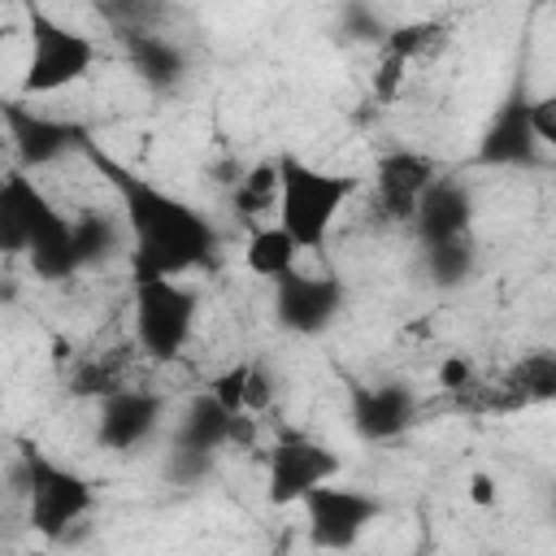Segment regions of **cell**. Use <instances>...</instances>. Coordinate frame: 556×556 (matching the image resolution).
Segmentation results:
<instances>
[{"label": "cell", "mask_w": 556, "mask_h": 556, "mask_svg": "<svg viewBox=\"0 0 556 556\" xmlns=\"http://www.w3.org/2000/svg\"><path fill=\"white\" fill-rule=\"evenodd\" d=\"M469 500H473L478 508H491V504L500 500L495 478H491V473H473V478H469Z\"/></svg>", "instance_id": "28"}, {"label": "cell", "mask_w": 556, "mask_h": 556, "mask_svg": "<svg viewBox=\"0 0 556 556\" xmlns=\"http://www.w3.org/2000/svg\"><path fill=\"white\" fill-rule=\"evenodd\" d=\"M469 382H473V369H469V361L452 356V361H443V365H439V387H447V391H460V387H469Z\"/></svg>", "instance_id": "27"}, {"label": "cell", "mask_w": 556, "mask_h": 556, "mask_svg": "<svg viewBox=\"0 0 556 556\" xmlns=\"http://www.w3.org/2000/svg\"><path fill=\"white\" fill-rule=\"evenodd\" d=\"M300 252L304 248L295 243V235L274 217L265 226H252V235L243 243V269L256 274V278H265V282H278L291 269H300Z\"/></svg>", "instance_id": "16"}, {"label": "cell", "mask_w": 556, "mask_h": 556, "mask_svg": "<svg viewBox=\"0 0 556 556\" xmlns=\"http://www.w3.org/2000/svg\"><path fill=\"white\" fill-rule=\"evenodd\" d=\"M0 248L9 256H26L30 274L43 282H61L83 269L74 217L52 208V200L22 169H9L0 182Z\"/></svg>", "instance_id": "2"}, {"label": "cell", "mask_w": 556, "mask_h": 556, "mask_svg": "<svg viewBox=\"0 0 556 556\" xmlns=\"http://www.w3.org/2000/svg\"><path fill=\"white\" fill-rule=\"evenodd\" d=\"M200 295L178 278H135V343L148 361H174L195 330Z\"/></svg>", "instance_id": "5"}, {"label": "cell", "mask_w": 556, "mask_h": 556, "mask_svg": "<svg viewBox=\"0 0 556 556\" xmlns=\"http://www.w3.org/2000/svg\"><path fill=\"white\" fill-rule=\"evenodd\" d=\"M165 400L143 391V387H117L109 395H100V417H96V439L109 452H135L161 421Z\"/></svg>", "instance_id": "10"}, {"label": "cell", "mask_w": 556, "mask_h": 556, "mask_svg": "<svg viewBox=\"0 0 556 556\" xmlns=\"http://www.w3.org/2000/svg\"><path fill=\"white\" fill-rule=\"evenodd\" d=\"M300 508L308 517V539L317 547H352L382 517V500L378 495H369L361 486H339L334 478L313 486L300 500Z\"/></svg>", "instance_id": "8"}, {"label": "cell", "mask_w": 556, "mask_h": 556, "mask_svg": "<svg viewBox=\"0 0 556 556\" xmlns=\"http://www.w3.org/2000/svg\"><path fill=\"white\" fill-rule=\"evenodd\" d=\"M4 126H9V139H13L17 161L30 165V169H35V165H52V161H61L65 152L91 143L74 122H56V117L30 113V109H22V104H9V109H4Z\"/></svg>", "instance_id": "12"}, {"label": "cell", "mask_w": 556, "mask_h": 556, "mask_svg": "<svg viewBox=\"0 0 556 556\" xmlns=\"http://www.w3.org/2000/svg\"><path fill=\"white\" fill-rule=\"evenodd\" d=\"M248 369H252V361H235L230 369L213 374L208 395H213L226 413H248V408H243V395H248Z\"/></svg>", "instance_id": "23"}, {"label": "cell", "mask_w": 556, "mask_h": 556, "mask_svg": "<svg viewBox=\"0 0 556 556\" xmlns=\"http://www.w3.org/2000/svg\"><path fill=\"white\" fill-rule=\"evenodd\" d=\"M439 39H443V22H404V26H391V30H387L382 52H395V56H404V61H417V56L430 52Z\"/></svg>", "instance_id": "22"}, {"label": "cell", "mask_w": 556, "mask_h": 556, "mask_svg": "<svg viewBox=\"0 0 556 556\" xmlns=\"http://www.w3.org/2000/svg\"><path fill=\"white\" fill-rule=\"evenodd\" d=\"M278 191H282V169H278V156H269V161H256L248 174H239L230 204L239 217L252 222L261 213H278Z\"/></svg>", "instance_id": "19"}, {"label": "cell", "mask_w": 556, "mask_h": 556, "mask_svg": "<svg viewBox=\"0 0 556 556\" xmlns=\"http://www.w3.org/2000/svg\"><path fill=\"white\" fill-rule=\"evenodd\" d=\"M530 126H534V139L556 152V91L530 100Z\"/></svg>", "instance_id": "25"}, {"label": "cell", "mask_w": 556, "mask_h": 556, "mask_svg": "<svg viewBox=\"0 0 556 556\" xmlns=\"http://www.w3.org/2000/svg\"><path fill=\"white\" fill-rule=\"evenodd\" d=\"M426 265L434 282H465L473 269V248L469 235L465 239H447V243H426Z\"/></svg>", "instance_id": "21"}, {"label": "cell", "mask_w": 556, "mask_h": 556, "mask_svg": "<svg viewBox=\"0 0 556 556\" xmlns=\"http://www.w3.org/2000/svg\"><path fill=\"white\" fill-rule=\"evenodd\" d=\"M417 421V395L400 382L352 387V430L369 443H387Z\"/></svg>", "instance_id": "14"}, {"label": "cell", "mask_w": 556, "mask_h": 556, "mask_svg": "<svg viewBox=\"0 0 556 556\" xmlns=\"http://www.w3.org/2000/svg\"><path fill=\"white\" fill-rule=\"evenodd\" d=\"M26 521L35 526V534L43 539H61L70 534V526H78L91 508H96V491L83 473L61 469L43 456H26Z\"/></svg>", "instance_id": "6"}, {"label": "cell", "mask_w": 556, "mask_h": 556, "mask_svg": "<svg viewBox=\"0 0 556 556\" xmlns=\"http://www.w3.org/2000/svg\"><path fill=\"white\" fill-rule=\"evenodd\" d=\"M83 152L91 156V165L122 195V222H126V235H130L135 278H182V274L208 265V256L217 248V230L200 208H191L187 200L143 182L139 174L117 165L96 143H87Z\"/></svg>", "instance_id": "1"}, {"label": "cell", "mask_w": 556, "mask_h": 556, "mask_svg": "<svg viewBox=\"0 0 556 556\" xmlns=\"http://www.w3.org/2000/svg\"><path fill=\"white\" fill-rule=\"evenodd\" d=\"M278 169H282V191H278V222L295 235V243L304 252H317L339 213L352 204V195L361 191V174H339V169H321L300 161L295 152H278Z\"/></svg>", "instance_id": "3"}, {"label": "cell", "mask_w": 556, "mask_h": 556, "mask_svg": "<svg viewBox=\"0 0 556 556\" xmlns=\"http://www.w3.org/2000/svg\"><path fill=\"white\" fill-rule=\"evenodd\" d=\"M230 426H235V413H226L208 391L187 408L182 417V430H178V443L187 456H208L217 452L222 443H230Z\"/></svg>", "instance_id": "18"}, {"label": "cell", "mask_w": 556, "mask_h": 556, "mask_svg": "<svg viewBox=\"0 0 556 556\" xmlns=\"http://www.w3.org/2000/svg\"><path fill=\"white\" fill-rule=\"evenodd\" d=\"M117 239H122V230H117L113 217H104V213L74 217V243H78V261L83 265H96L100 256H109L117 248Z\"/></svg>", "instance_id": "20"}, {"label": "cell", "mask_w": 556, "mask_h": 556, "mask_svg": "<svg viewBox=\"0 0 556 556\" xmlns=\"http://www.w3.org/2000/svg\"><path fill=\"white\" fill-rule=\"evenodd\" d=\"M339 469L343 465L326 443L304 439V434H282L265 456V500L274 508H291L313 486L339 478Z\"/></svg>", "instance_id": "7"}, {"label": "cell", "mask_w": 556, "mask_h": 556, "mask_svg": "<svg viewBox=\"0 0 556 556\" xmlns=\"http://www.w3.org/2000/svg\"><path fill=\"white\" fill-rule=\"evenodd\" d=\"M126 52H130L139 78H143L148 87H156V91L178 87L182 74H187V56H182V48H178L174 39H161V35L143 30V26H130V30H126Z\"/></svg>", "instance_id": "17"}, {"label": "cell", "mask_w": 556, "mask_h": 556, "mask_svg": "<svg viewBox=\"0 0 556 556\" xmlns=\"http://www.w3.org/2000/svg\"><path fill=\"white\" fill-rule=\"evenodd\" d=\"M469 222H473V195L460 178L452 174H439L421 200H417V213H413V235L426 243H447V239H465L469 235Z\"/></svg>", "instance_id": "13"}, {"label": "cell", "mask_w": 556, "mask_h": 556, "mask_svg": "<svg viewBox=\"0 0 556 556\" xmlns=\"http://www.w3.org/2000/svg\"><path fill=\"white\" fill-rule=\"evenodd\" d=\"M26 30H30V52H26V74H22V96L26 100H39V96H56L74 83H83L91 70H96V43L56 22L52 13L43 9H30L26 13Z\"/></svg>", "instance_id": "4"}, {"label": "cell", "mask_w": 556, "mask_h": 556, "mask_svg": "<svg viewBox=\"0 0 556 556\" xmlns=\"http://www.w3.org/2000/svg\"><path fill=\"white\" fill-rule=\"evenodd\" d=\"M343 308V287L330 274L291 269L274 282V317L291 334H321Z\"/></svg>", "instance_id": "9"}, {"label": "cell", "mask_w": 556, "mask_h": 556, "mask_svg": "<svg viewBox=\"0 0 556 556\" xmlns=\"http://www.w3.org/2000/svg\"><path fill=\"white\" fill-rule=\"evenodd\" d=\"M439 178V165L426 152L413 148H395L374 165V191H378V213L387 222H413L421 191Z\"/></svg>", "instance_id": "11"}, {"label": "cell", "mask_w": 556, "mask_h": 556, "mask_svg": "<svg viewBox=\"0 0 556 556\" xmlns=\"http://www.w3.org/2000/svg\"><path fill=\"white\" fill-rule=\"evenodd\" d=\"M408 65H413V61H404V56H395V52H382V61H378V70H374V91H378L382 100H391V96L400 91Z\"/></svg>", "instance_id": "26"}, {"label": "cell", "mask_w": 556, "mask_h": 556, "mask_svg": "<svg viewBox=\"0 0 556 556\" xmlns=\"http://www.w3.org/2000/svg\"><path fill=\"white\" fill-rule=\"evenodd\" d=\"M534 148H539V139H534V126H530V100L513 96L491 117V126L478 143V161L482 165H530Z\"/></svg>", "instance_id": "15"}, {"label": "cell", "mask_w": 556, "mask_h": 556, "mask_svg": "<svg viewBox=\"0 0 556 556\" xmlns=\"http://www.w3.org/2000/svg\"><path fill=\"white\" fill-rule=\"evenodd\" d=\"M274 404V374L261 365V361H252V369H248V395H243V408L256 417V413H265Z\"/></svg>", "instance_id": "24"}]
</instances>
